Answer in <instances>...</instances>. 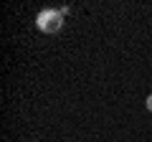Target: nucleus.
Masks as SVG:
<instances>
[{
	"label": "nucleus",
	"instance_id": "2",
	"mask_svg": "<svg viewBox=\"0 0 152 142\" xmlns=\"http://www.w3.org/2000/svg\"><path fill=\"white\" fill-rule=\"evenodd\" d=\"M145 104H147V109L152 112V94H150V97H147V102H145Z\"/></svg>",
	"mask_w": 152,
	"mask_h": 142
},
{
	"label": "nucleus",
	"instance_id": "1",
	"mask_svg": "<svg viewBox=\"0 0 152 142\" xmlns=\"http://www.w3.org/2000/svg\"><path fill=\"white\" fill-rule=\"evenodd\" d=\"M64 10H56V8H43V10L36 15V28L41 33H58L64 28Z\"/></svg>",
	"mask_w": 152,
	"mask_h": 142
}]
</instances>
